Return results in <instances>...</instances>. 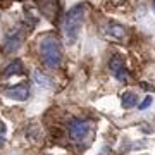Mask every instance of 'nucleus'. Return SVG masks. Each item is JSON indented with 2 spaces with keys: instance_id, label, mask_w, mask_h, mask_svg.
Segmentation results:
<instances>
[{
  "instance_id": "nucleus-1",
  "label": "nucleus",
  "mask_w": 155,
  "mask_h": 155,
  "mask_svg": "<svg viewBox=\"0 0 155 155\" xmlns=\"http://www.w3.org/2000/svg\"><path fill=\"white\" fill-rule=\"evenodd\" d=\"M40 59L45 67L55 69L62 62V47L61 41L54 35H47L40 41Z\"/></svg>"
},
{
  "instance_id": "nucleus-2",
  "label": "nucleus",
  "mask_w": 155,
  "mask_h": 155,
  "mask_svg": "<svg viewBox=\"0 0 155 155\" xmlns=\"http://www.w3.org/2000/svg\"><path fill=\"white\" fill-rule=\"evenodd\" d=\"M84 21V5L78 4L72 9H69V12L66 14V21H64V35L69 43H74L78 40L79 29L83 26Z\"/></svg>"
},
{
  "instance_id": "nucleus-3",
  "label": "nucleus",
  "mask_w": 155,
  "mask_h": 155,
  "mask_svg": "<svg viewBox=\"0 0 155 155\" xmlns=\"http://www.w3.org/2000/svg\"><path fill=\"white\" fill-rule=\"evenodd\" d=\"M69 134L74 141H83L90 134V122L83 119H72L69 122Z\"/></svg>"
},
{
  "instance_id": "nucleus-4",
  "label": "nucleus",
  "mask_w": 155,
  "mask_h": 155,
  "mask_svg": "<svg viewBox=\"0 0 155 155\" xmlns=\"http://www.w3.org/2000/svg\"><path fill=\"white\" fill-rule=\"evenodd\" d=\"M109 69H110L112 76L116 78V79H119L121 83H126L127 81V71H126V66H124V62H122L121 57L114 55L110 59V62H109Z\"/></svg>"
},
{
  "instance_id": "nucleus-5",
  "label": "nucleus",
  "mask_w": 155,
  "mask_h": 155,
  "mask_svg": "<svg viewBox=\"0 0 155 155\" xmlns=\"http://www.w3.org/2000/svg\"><path fill=\"white\" fill-rule=\"evenodd\" d=\"M22 38H24V29H22L21 26L14 28L5 38V48L9 50V52L17 50L19 47H21V43H22Z\"/></svg>"
},
{
  "instance_id": "nucleus-6",
  "label": "nucleus",
  "mask_w": 155,
  "mask_h": 155,
  "mask_svg": "<svg viewBox=\"0 0 155 155\" xmlns=\"http://www.w3.org/2000/svg\"><path fill=\"white\" fill-rule=\"evenodd\" d=\"M4 95L11 100L22 102V100H26L29 97V88H28V84H17V86H12V88L5 90Z\"/></svg>"
},
{
  "instance_id": "nucleus-7",
  "label": "nucleus",
  "mask_w": 155,
  "mask_h": 155,
  "mask_svg": "<svg viewBox=\"0 0 155 155\" xmlns=\"http://www.w3.org/2000/svg\"><path fill=\"white\" fill-rule=\"evenodd\" d=\"M105 35L119 41V40H122L126 36V29H124V26L117 24V22H109L105 26Z\"/></svg>"
},
{
  "instance_id": "nucleus-8",
  "label": "nucleus",
  "mask_w": 155,
  "mask_h": 155,
  "mask_svg": "<svg viewBox=\"0 0 155 155\" xmlns=\"http://www.w3.org/2000/svg\"><path fill=\"white\" fill-rule=\"evenodd\" d=\"M33 78H35V81L40 84V86H45V88H52L54 86V81H52V78L50 76H47L45 72H41V71H35L33 72Z\"/></svg>"
},
{
  "instance_id": "nucleus-9",
  "label": "nucleus",
  "mask_w": 155,
  "mask_h": 155,
  "mask_svg": "<svg viewBox=\"0 0 155 155\" xmlns=\"http://www.w3.org/2000/svg\"><path fill=\"white\" fill-rule=\"evenodd\" d=\"M121 104H122L124 109H131V107H134L138 104V97H136V93H133V91H126V93L122 95Z\"/></svg>"
},
{
  "instance_id": "nucleus-10",
  "label": "nucleus",
  "mask_w": 155,
  "mask_h": 155,
  "mask_svg": "<svg viewBox=\"0 0 155 155\" xmlns=\"http://www.w3.org/2000/svg\"><path fill=\"white\" fill-rule=\"evenodd\" d=\"M12 74H22V64L19 61H14L11 62L9 66L5 67V71H4V76H12Z\"/></svg>"
},
{
  "instance_id": "nucleus-11",
  "label": "nucleus",
  "mask_w": 155,
  "mask_h": 155,
  "mask_svg": "<svg viewBox=\"0 0 155 155\" xmlns=\"http://www.w3.org/2000/svg\"><path fill=\"white\" fill-rule=\"evenodd\" d=\"M150 104H152V97H147V98L143 100V102H141V104H140V110H143V109H147V107L150 105Z\"/></svg>"
},
{
  "instance_id": "nucleus-12",
  "label": "nucleus",
  "mask_w": 155,
  "mask_h": 155,
  "mask_svg": "<svg viewBox=\"0 0 155 155\" xmlns=\"http://www.w3.org/2000/svg\"><path fill=\"white\" fill-rule=\"evenodd\" d=\"M4 143H5V140H4V138H2V136H0V147H2V145H4Z\"/></svg>"
},
{
  "instance_id": "nucleus-13",
  "label": "nucleus",
  "mask_w": 155,
  "mask_h": 155,
  "mask_svg": "<svg viewBox=\"0 0 155 155\" xmlns=\"http://www.w3.org/2000/svg\"><path fill=\"white\" fill-rule=\"evenodd\" d=\"M153 7H155V5H153Z\"/></svg>"
}]
</instances>
